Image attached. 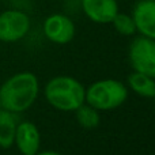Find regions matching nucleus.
<instances>
[{"mask_svg":"<svg viewBox=\"0 0 155 155\" xmlns=\"http://www.w3.org/2000/svg\"><path fill=\"white\" fill-rule=\"evenodd\" d=\"M40 91L38 79L31 72H19L8 78L0 87V106L12 113L31 107Z\"/></svg>","mask_w":155,"mask_h":155,"instance_id":"nucleus-1","label":"nucleus"},{"mask_svg":"<svg viewBox=\"0 0 155 155\" xmlns=\"http://www.w3.org/2000/svg\"><path fill=\"white\" fill-rule=\"evenodd\" d=\"M45 98L53 107L63 112H74L84 104L86 88L71 76H56L45 86Z\"/></svg>","mask_w":155,"mask_h":155,"instance_id":"nucleus-2","label":"nucleus"},{"mask_svg":"<svg viewBox=\"0 0 155 155\" xmlns=\"http://www.w3.org/2000/svg\"><path fill=\"white\" fill-rule=\"evenodd\" d=\"M128 90L125 84L116 79H104L93 83L86 90L84 102L97 110H112L125 102Z\"/></svg>","mask_w":155,"mask_h":155,"instance_id":"nucleus-3","label":"nucleus"},{"mask_svg":"<svg viewBox=\"0 0 155 155\" xmlns=\"http://www.w3.org/2000/svg\"><path fill=\"white\" fill-rule=\"evenodd\" d=\"M129 63L137 72L155 79V40L144 35L134 38L128 51Z\"/></svg>","mask_w":155,"mask_h":155,"instance_id":"nucleus-4","label":"nucleus"},{"mask_svg":"<svg viewBox=\"0 0 155 155\" xmlns=\"http://www.w3.org/2000/svg\"><path fill=\"white\" fill-rule=\"evenodd\" d=\"M30 18L21 10H7L0 14V42H16L30 30Z\"/></svg>","mask_w":155,"mask_h":155,"instance_id":"nucleus-5","label":"nucleus"},{"mask_svg":"<svg viewBox=\"0 0 155 155\" xmlns=\"http://www.w3.org/2000/svg\"><path fill=\"white\" fill-rule=\"evenodd\" d=\"M42 30L45 37L54 44L64 45L75 37V23L68 15L52 14L44 21Z\"/></svg>","mask_w":155,"mask_h":155,"instance_id":"nucleus-6","label":"nucleus"},{"mask_svg":"<svg viewBox=\"0 0 155 155\" xmlns=\"http://www.w3.org/2000/svg\"><path fill=\"white\" fill-rule=\"evenodd\" d=\"M80 8L94 23H112L118 12L117 0H80Z\"/></svg>","mask_w":155,"mask_h":155,"instance_id":"nucleus-7","label":"nucleus"},{"mask_svg":"<svg viewBox=\"0 0 155 155\" xmlns=\"http://www.w3.org/2000/svg\"><path fill=\"white\" fill-rule=\"evenodd\" d=\"M136 31L155 40V0H139L132 10Z\"/></svg>","mask_w":155,"mask_h":155,"instance_id":"nucleus-8","label":"nucleus"},{"mask_svg":"<svg viewBox=\"0 0 155 155\" xmlns=\"http://www.w3.org/2000/svg\"><path fill=\"white\" fill-rule=\"evenodd\" d=\"M22 155H35L40 151L41 136L40 131L31 121H22L16 127L15 142Z\"/></svg>","mask_w":155,"mask_h":155,"instance_id":"nucleus-9","label":"nucleus"},{"mask_svg":"<svg viewBox=\"0 0 155 155\" xmlns=\"http://www.w3.org/2000/svg\"><path fill=\"white\" fill-rule=\"evenodd\" d=\"M18 127L15 113L0 109V147L7 150L15 142V132Z\"/></svg>","mask_w":155,"mask_h":155,"instance_id":"nucleus-10","label":"nucleus"},{"mask_svg":"<svg viewBox=\"0 0 155 155\" xmlns=\"http://www.w3.org/2000/svg\"><path fill=\"white\" fill-rule=\"evenodd\" d=\"M128 84L136 94L146 98H154L155 97V79L146 74L134 71L128 76Z\"/></svg>","mask_w":155,"mask_h":155,"instance_id":"nucleus-11","label":"nucleus"},{"mask_svg":"<svg viewBox=\"0 0 155 155\" xmlns=\"http://www.w3.org/2000/svg\"><path fill=\"white\" fill-rule=\"evenodd\" d=\"M76 112V120L79 123L80 127L86 129H93L97 128L101 123V117H99V113L95 107L90 106V105H84L83 104L82 106H79L75 110Z\"/></svg>","mask_w":155,"mask_h":155,"instance_id":"nucleus-12","label":"nucleus"},{"mask_svg":"<svg viewBox=\"0 0 155 155\" xmlns=\"http://www.w3.org/2000/svg\"><path fill=\"white\" fill-rule=\"evenodd\" d=\"M112 25L114 26L116 31L120 33L121 35H125V37L134 35L136 33V26H135L134 18H132V15H128V14H123L118 11L117 15L112 21Z\"/></svg>","mask_w":155,"mask_h":155,"instance_id":"nucleus-13","label":"nucleus"},{"mask_svg":"<svg viewBox=\"0 0 155 155\" xmlns=\"http://www.w3.org/2000/svg\"><path fill=\"white\" fill-rule=\"evenodd\" d=\"M35 155H63V154H60V153H56V151H38Z\"/></svg>","mask_w":155,"mask_h":155,"instance_id":"nucleus-14","label":"nucleus"},{"mask_svg":"<svg viewBox=\"0 0 155 155\" xmlns=\"http://www.w3.org/2000/svg\"><path fill=\"white\" fill-rule=\"evenodd\" d=\"M0 109H2V106H0Z\"/></svg>","mask_w":155,"mask_h":155,"instance_id":"nucleus-15","label":"nucleus"}]
</instances>
